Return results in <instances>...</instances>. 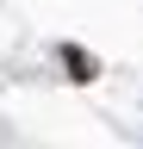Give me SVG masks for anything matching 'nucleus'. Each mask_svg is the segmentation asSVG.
Listing matches in <instances>:
<instances>
[{
    "label": "nucleus",
    "mask_w": 143,
    "mask_h": 149,
    "mask_svg": "<svg viewBox=\"0 0 143 149\" xmlns=\"http://www.w3.org/2000/svg\"><path fill=\"white\" fill-rule=\"evenodd\" d=\"M62 62L75 68V81H93V74H100V62H93V56H87V50H75V44L62 50Z\"/></svg>",
    "instance_id": "1"
}]
</instances>
